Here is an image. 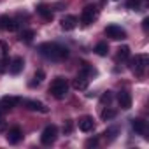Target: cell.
Here are the masks:
<instances>
[{
  "label": "cell",
  "instance_id": "5b68a950",
  "mask_svg": "<svg viewBox=\"0 0 149 149\" xmlns=\"http://www.w3.org/2000/svg\"><path fill=\"white\" fill-rule=\"evenodd\" d=\"M97 16H98V9L95 6H86L83 9V13H81V23L90 25V23H93L97 19Z\"/></svg>",
  "mask_w": 149,
  "mask_h": 149
},
{
  "label": "cell",
  "instance_id": "8992f818",
  "mask_svg": "<svg viewBox=\"0 0 149 149\" xmlns=\"http://www.w3.org/2000/svg\"><path fill=\"white\" fill-rule=\"evenodd\" d=\"M105 35L109 39H112V40H123V39H126V32L121 26H118V25H109L105 28Z\"/></svg>",
  "mask_w": 149,
  "mask_h": 149
},
{
  "label": "cell",
  "instance_id": "7a4b0ae2",
  "mask_svg": "<svg viewBox=\"0 0 149 149\" xmlns=\"http://www.w3.org/2000/svg\"><path fill=\"white\" fill-rule=\"evenodd\" d=\"M67 93H68V81L65 77H56L51 83V86H49V95H53L54 98L61 100V98L67 97Z\"/></svg>",
  "mask_w": 149,
  "mask_h": 149
},
{
  "label": "cell",
  "instance_id": "2e32d148",
  "mask_svg": "<svg viewBox=\"0 0 149 149\" xmlns=\"http://www.w3.org/2000/svg\"><path fill=\"white\" fill-rule=\"evenodd\" d=\"M132 128H133L137 133L144 135V133H146V121L140 119V118H135V119H132Z\"/></svg>",
  "mask_w": 149,
  "mask_h": 149
},
{
  "label": "cell",
  "instance_id": "d4e9b609",
  "mask_svg": "<svg viewBox=\"0 0 149 149\" xmlns=\"http://www.w3.org/2000/svg\"><path fill=\"white\" fill-rule=\"evenodd\" d=\"M7 68H9V60H7V58L0 60V74H2V72H6Z\"/></svg>",
  "mask_w": 149,
  "mask_h": 149
},
{
  "label": "cell",
  "instance_id": "f546056e",
  "mask_svg": "<svg viewBox=\"0 0 149 149\" xmlns=\"http://www.w3.org/2000/svg\"><path fill=\"white\" fill-rule=\"evenodd\" d=\"M147 23H149V19L146 18V19L142 21V28H144V32H147Z\"/></svg>",
  "mask_w": 149,
  "mask_h": 149
},
{
  "label": "cell",
  "instance_id": "e0dca14e",
  "mask_svg": "<svg viewBox=\"0 0 149 149\" xmlns=\"http://www.w3.org/2000/svg\"><path fill=\"white\" fill-rule=\"evenodd\" d=\"M37 13H39L46 21H51V19H53V13H51V9H49L47 6H44V4H40V6L37 7Z\"/></svg>",
  "mask_w": 149,
  "mask_h": 149
},
{
  "label": "cell",
  "instance_id": "83f0119b",
  "mask_svg": "<svg viewBox=\"0 0 149 149\" xmlns=\"http://www.w3.org/2000/svg\"><path fill=\"white\" fill-rule=\"evenodd\" d=\"M116 132H118V128H111V130H107V132H105L104 135H109V140H112V139L116 137V135H114Z\"/></svg>",
  "mask_w": 149,
  "mask_h": 149
},
{
  "label": "cell",
  "instance_id": "ba28073f",
  "mask_svg": "<svg viewBox=\"0 0 149 149\" xmlns=\"http://www.w3.org/2000/svg\"><path fill=\"white\" fill-rule=\"evenodd\" d=\"M19 28L18 21L9 18V16H2L0 18V30H9V32H16Z\"/></svg>",
  "mask_w": 149,
  "mask_h": 149
},
{
  "label": "cell",
  "instance_id": "44dd1931",
  "mask_svg": "<svg viewBox=\"0 0 149 149\" xmlns=\"http://www.w3.org/2000/svg\"><path fill=\"white\" fill-rule=\"evenodd\" d=\"M95 53H97L98 56H105V54L109 53V46H107V42H98V44L95 46Z\"/></svg>",
  "mask_w": 149,
  "mask_h": 149
},
{
  "label": "cell",
  "instance_id": "52a82bcc",
  "mask_svg": "<svg viewBox=\"0 0 149 149\" xmlns=\"http://www.w3.org/2000/svg\"><path fill=\"white\" fill-rule=\"evenodd\" d=\"M19 102H21V98H19V97L6 95V97H2V98H0V107H2L4 111H7V109H14V107H16Z\"/></svg>",
  "mask_w": 149,
  "mask_h": 149
},
{
  "label": "cell",
  "instance_id": "d6986e66",
  "mask_svg": "<svg viewBox=\"0 0 149 149\" xmlns=\"http://www.w3.org/2000/svg\"><path fill=\"white\" fill-rule=\"evenodd\" d=\"M128 58H130V47H128V46L118 47V60L125 61V60H128Z\"/></svg>",
  "mask_w": 149,
  "mask_h": 149
},
{
  "label": "cell",
  "instance_id": "8fae6325",
  "mask_svg": "<svg viewBox=\"0 0 149 149\" xmlns=\"http://www.w3.org/2000/svg\"><path fill=\"white\" fill-rule=\"evenodd\" d=\"M7 142L9 144H18L21 139H23V132H21V128L19 126H14V128H11L9 132H7Z\"/></svg>",
  "mask_w": 149,
  "mask_h": 149
},
{
  "label": "cell",
  "instance_id": "277c9868",
  "mask_svg": "<svg viewBox=\"0 0 149 149\" xmlns=\"http://www.w3.org/2000/svg\"><path fill=\"white\" fill-rule=\"evenodd\" d=\"M56 135H58V128L54 125H47L44 130H42V135H40V142L44 146H51L54 140H56Z\"/></svg>",
  "mask_w": 149,
  "mask_h": 149
},
{
  "label": "cell",
  "instance_id": "484cf974",
  "mask_svg": "<svg viewBox=\"0 0 149 149\" xmlns=\"http://www.w3.org/2000/svg\"><path fill=\"white\" fill-rule=\"evenodd\" d=\"M70 132H72V121H67V123L63 125V133H65V135H68Z\"/></svg>",
  "mask_w": 149,
  "mask_h": 149
},
{
  "label": "cell",
  "instance_id": "603a6c76",
  "mask_svg": "<svg viewBox=\"0 0 149 149\" xmlns=\"http://www.w3.org/2000/svg\"><path fill=\"white\" fill-rule=\"evenodd\" d=\"M126 7H128V9H133V11H137V9L140 7V0H128Z\"/></svg>",
  "mask_w": 149,
  "mask_h": 149
},
{
  "label": "cell",
  "instance_id": "7c38bea8",
  "mask_svg": "<svg viewBox=\"0 0 149 149\" xmlns=\"http://www.w3.org/2000/svg\"><path fill=\"white\" fill-rule=\"evenodd\" d=\"M93 128H95V123H93V118H91V116H83V118H79V130H81V132L88 133V132H91Z\"/></svg>",
  "mask_w": 149,
  "mask_h": 149
},
{
  "label": "cell",
  "instance_id": "7402d4cb",
  "mask_svg": "<svg viewBox=\"0 0 149 149\" xmlns=\"http://www.w3.org/2000/svg\"><path fill=\"white\" fill-rule=\"evenodd\" d=\"M44 77H46V74H44V70H37L35 74H33V81L30 83V86H35V84H40L42 81H44Z\"/></svg>",
  "mask_w": 149,
  "mask_h": 149
},
{
  "label": "cell",
  "instance_id": "3957f363",
  "mask_svg": "<svg viewBox=\"0 0 149 149\" xmlns=\"http://www.w3.org/2000/svg\"><path fill=\"white\" fill-rule=\"evenodd\" d=\"M147 65V54H135V58L132 60V70L135 76H144V70Z\"/></svg>",
  "mask_w": 149,
  "mask_h": 149
},
{
  "label": "cell",
  "instance_id": "9c48e42d",
  "mask_svg": "<svg viewBox=\"0 0 149 149\" xmlns=\"http://www.w3.org/2000/svg\"><path fill=\"white\" fill-rule=\"evenodd\" d=\"M23 67H25V61H23L21 56H16V58H13V60L9 61V72L13 74V76H18V74H21Z\"/></svg>",
  "mask_w": 149,
  "mask_h": 149
},
{
  "label": "cell",
  "instance_id": "4fadbf2b",
  "mask_svg": "<svg viewBox=\"0 0 149 149\" xmlns=\"http://www.w3.org/2000/svg\"><path fill=\"white\" fill-rule=\"evenodd\" d=\"M60 23H61V28L65 32H70V30H74L77 26V18L76 16H63Z\"/></svg>",
  "mask_w": 149,
  "mask_h": 149
},
{
  "label": "cell",
  "instance_id": "9a60e30c",
  "mask_svg": "<svg viewBox=\"0 0 149 149\" xmlns=\"http://www.w3.org/2000/svg\"><path fill=\"white\" fill-rule=\"evenodd\" d=\"M23 104H25L30 111H37V112H42V114L47 112V107H46L42 102H37V100H25Z\"/></svg>",
  "mask_w": 149,
  "mask_h": 149
},
{
  "label": "cell",
  "instance_id": "ac0fdd59",
  "mask_svg": "<svg viewBox=\"0 0 149 149\" xmlns=\"http://www.w3.org/2000/svg\"><path fill=\"white\" fill-rule=\"evenodd\" d=\"M33 37H35V32H33V30H23V32L19 33V40H21V42H26V44H30V42L33 40Z\"/></svg>",
  "mask_w": 149,
  "mask_h": 149
},
{
  "label": "cell",
  "instance_id": "cb8c5ba5",
  "mask_svg": "<svg viewBox=\"0 0 149 149\" xmlns=\"http://www.w3.org/2000/svg\"><path fill=\"white\" fill-rule=\"evenodd\" d=\"M111 100H112V93H111V91H105V93L100 97V102H102V104H111Z\"/></svg>",
  "mask_w": 149,
  "mask_h": 149
},
{
  "label": "cell",
  "instance_id": "ffe728a7",
  "mask_svg": "<svg viewBox=\"0 0 149 149\" xmlns=\"http://www.w3.org/2000/svg\"><path fill=\"white\" fill-rule=\"evenodd\" d=\"M100 118L104 119V121H109V119H114L116 118V111L114 109H111V107H105L102 112H100Z\"/></svg>",
  "mask_w": 149,
  "mask_h": 149
},
{
  "label": "cell",
  "instance_id": "6da1fadb",
  "mask_svg": "<svg viewBox=\"0 0 149 149\" xmlns=\"http://www.w3.org/2000/svg\"><path fill=\"white\" fill-rule=\"evenodd\" d=\"M37 51H39V54H42L44 58H47L51 61H63L68 56V49L56 42H44L37 47Z\"/></svg>",
  "mask_w": 149,
  "mask_h": 149
},
{
  "label": "cell",
  "instance_id": "f1b7e54d",
  "mask_svg": "<svg viewBox=\"0 0 149 149\" xmlns=\"http://www.w3.org/2000/svg\"><path fill=\"white\" fill-rule=\"evenodd\" d=\"M0 47H2V53H4V56L7 54V44L6 42H0Z\"/></svg>",
  "mask_w": 149,
  "mask_h": 149
},
{
  "label": "cell",
  "instance_id": "4316f807",
  "mask_svg": "<svg viewBox=\"0 0 149 149\" xmlns=\"http://www.w3.org/2000/svg\"><path fill=\"white\" fill-rule=\"evenodd\" d=\"M97 144H98V139H97V137H93V139H88V140H86V147H95Z\"/></svg>",
  "mask_w": 149,
  "mask_h": 149
},
{
  "label": "cell",
  "instance_id": "30bf717a",
  "mask_svg": "<svg viewBox=\"0 0 149 149\" xmlns=\"http://www.w3.org/2000/svg\"><path fill=\"white\" fill-rule=\"evenodd\" d=\"M88 84H90V79L86 76H83V74H79V76L72 81V88L77 90V91H84L88 88Z\"/></svg>",
  "mask_w": 149,
  "mask_h": 149
},
{
  "label": "cell",
  "instance_id": "5bb4252c",
  "mask_svg": "<svg viewBox=\"0 0 149 149\" xmlns=\"http://www.w3.org/2000/svg\"><path fill=\"white\" fill-rule=\"evenodd\" d=\"M118 102H119L121 109H130L132 107V95L128 91H119L118 93Z\"/></svg>",
  "mask_w": 149,
  "mask_h": 149
}]
</instances>
